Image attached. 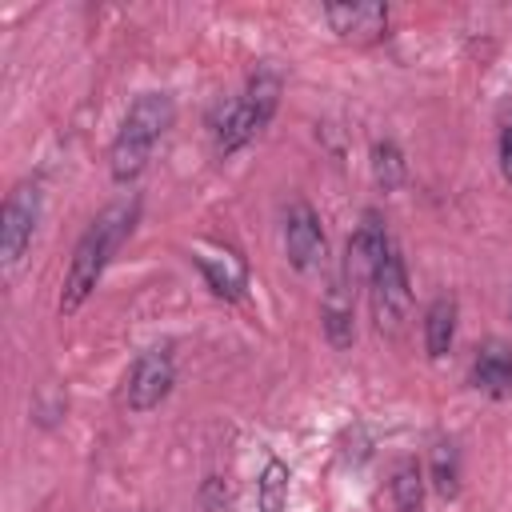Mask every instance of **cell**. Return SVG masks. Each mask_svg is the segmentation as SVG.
Returning <instances> with one entry per match:
<instances>
[{
    "mask_svg": "<svg viewBox=\"0 0 512 512\" xmlns=\"http://www.w3.org/2000/svg\"><path fill=\"white\" fill-rule=\"evenodd\" d=\"M132 220H136V204L128 200H120V204H112V208H104L88 228H84V236L76 240V248H72V260H68V272H64V288H60V316H72V312H80L84 308V300L92 296V288L100 284V276H104V268H108V260H112V252L120 248V240L128 236V228H132Z\"/></svg>",
    "mask_w": 512,
    "mask_h": 512,
    "instance_id": "6da1fadb",
    "label": "cell"
},
{
    "mask_svg": "<svg viewBox=\"0 0 512 512\" xmlns=\"http://www.w3.org/2000/svg\"><path fill=\"white\" fill-rule=\"evenodd\" d=\"M172 116H176V104L164 92H144L128 108V116H124V124H120V132L112 140V152H108V168H112L116 184H132L148 168L156 144L172 128Z\"/></svg>",
    "mask_w": 512,
    "mask_h": 512,
    "instance_id": "7a4b0ae2",
    "label": "cell"
},
{
    "mask_svg": "<svg viewBox=\"0 0 512 512\" xmlns=\"http://www.w3.org/2000/svg\"><path fill=\"white\" fill-rule=\"evenodd\" d=\"M276 104H280V76H276L272 68H260L236 100H228V104L216 108V116H212L216 152H220V156H232V152H240L248 140H256V136L264 132V124L272 120Z\"/></svg>",
    "mask_w": 512,
    "mask_h": 512,
    "instance_id": "3957f363",
    "label": "cell"
},
{
    "mask_svg": "<svg viewBox=\"0 0 512 512\" xmlns=\"http://www.w3.org/2000/svg\"><path fill=\"white\" fill-rule=\"evenodd\" d=\"M368 292H372V320H376V328L384 336H396L404 328V320H408V308H412V288H408L404 256H400L396 244L376 264V272L368 280Z\"/></svg>",
    "mask_w": 512,
    "mask_h": 512,
    "instance_id": "277c9868",
    "label": "cell"
},
{
    "mask_svg": "<svg viewBox=\"0 0 512 512\" xmlns=\"http://www.w3.org/2000/svg\"><path fill=\"white\" fill-rule=\"evenodd\" d=\"M36 220H40V188L24 180L8 192L4 212H0V260H4V268H16L20 256L28 252L32 236H36Z\"/></svg>",
    "mask_w": 512,
    "mask_h": 512,
    "instance_id": "5b68a950",
    "label": "cell"
},
{
    "mask_svg": "<svg viewBox=\"0 0 512 512\" xmlns=\"http://www.w3.org/2000/svg\"><path fill=\"white\" fill-rule=\"evenodd\" d=\"M284 252L300 276H320L328 268V236H324L316 212L300 200L284 216Z\"/></svg>",
    "mask_w": 512,
    "mask_h": 512,
    "instance_id": "8992f818",
    "label": "cell"
},
{
    "mask_svg": "<svg viewBox=\"0 0 512 512\" xmlns=\"http://www.w3.org/2000/svg\"><path fill=\"white\" fill-rule=\"evenodd\" d=\"M172 384H176V368H172L168 348H152V352H144L128 368V376H124V404L132 412H152L172 392Z\"/></svg>",
    "mask_w": 512,
    "mask_h": 512,
    "instance_id": "52a82bcc",
    "label": "cell"
},
{
    "mask_svg": "<svg viewBox=\"0 0 512 512\" xmlns=\"http://www.w3.org/2000/svg\"><path fill=\"white\" fill-rule=\"evenodd\" d=\"M392 248V236L384 228V220L376 212H364L360 216V228L352 232L348 240V260H344V276L356 284V280H372L376 264L384 260V252Z\"/></svg>",
    "mask_w": 512,
    "mask_h": 512,
    "instance_id": "ba28073f",
    "label": "cell"
},
{
    "mask_svg": "<svg viewBox=\"0 0 512 512\" xmlns=\"http://www.w3.org/2000/svg\"><path fill=\"white\" fill-rule=\"evenodd\" d=\"M324 20L332 24V32L340 40H356V44H372L384 36L388 28V8L380 0H364V4H324Z\"/></svg>",
    "mask_w": 512,
    "mask_h": 512,
    "instance_id": "9c48e42d",
    "label": "cell"
},
{
    "mask_svg": "<svg viewBox=\"0 0 512 512\" xmlns=\"http://www.w3.org/2000/svg\"><path fill=\"white\" fill-rule=\"evenodd\" d=\"M320 320H324V336H328L332 348H352V340H356V312H352V280L344 272L324 292Z\"/></svg>",
    "mask_w": 512,
    "mask_h": 512,
    "instance_id": "30bf717a",
    "label": "cell"
},
{
    "mask_svg": "<svg viewBox=\"0 0 512 512\" xmlns=\"http://www.w3.org/2000/svg\"><path fill=\"white\" fill-rule=\"evenodd\" d=\"M472 384L492 400H508L512 396V352L504 344H484L472 360Z\"/></svg>",
    "mask_w": 512,
    "mask_h": 512,
    "instance_id": "8fae6325",
    "label": "cell"
},
{
    "mask_svg": "<svg viewBox=\"0 0 512 512\" xmlns=\"http://www.w3.org/2000/svg\"><path fill=\"white\" fill-rule=\"evenodd\" d=\"M196 264L204 268V276H208V284H212V292L216 296H240V288H244V264H240V256L236 252H204V248H196Z\"/></svg>",
    "mask_w": 512,
    "mask_h": 512,
    "instance_id": "7c38bea8",
    "label": "cell"
},
{
    "mask_svg": "<svg viewBox=\"0 0 512 512\" xmlns=\"http://www.w3.org/2000/svg\"><path fill=\"white\" fill-rule=\"evenodd\" d=\"M456 340V300L452 296H436L428 316H424V348L432 360H440Z\"/></svg>",
    "mask_w": 512,
    "mask_h": 512,
    "instance_id": "4fadbf2b",
    "label": "cell"
},
{
    "mask_svg": "<svg viewBox=\"0 0 512 512\" xmlns=\"http://www.w3.org/2000/svg\"><path fill=\"white\" fill-rule=\"evenodd\" d=\"M392 500L400 512H420L424 508V472L416 460H400L392 472Z\"/></svg>",
    "mask_w": 512,
    "mask_h": 512,
    "instance_id": "5bb4252c",
    "label": "cell"
},
{
    "mask_svg": "<svg viewBox=\"0 0 512 512\" xmlns=\"http://www.w3.org/2000/svg\"><path fill=\"white\" fill-rule=\"evenodd\" d=\"M372 180L384 192H396L404 184V156H400V148L392 140H376L372 144Z\"/></svg>",
    "mask_w": 512,
    "mask_h": 512,
    "instance_id": "9a60e30c",
    "label": "cell"
},
{
    "mask_svg": "<svg viewBox=\"0 0 512 512\" xmlns=\"http://www.w3.org/2000/svg\"><path fill=\"white\" fill-rule=\"evenodd\" d=\"M432 488L444 500H452L460 492V456H456L452 444H436L432 448Z\"/></svg>",
    "mask_w": 512,
    "mask_h": 512,
    "instance_id": "2e32d148",
    "label": "cell"
},
{
    "mask_svg": "<svg viewBox=\"0 0 512 512\" xmlns=\"http://www.w3.org/2000/svg\"><path fill=\"white\" fill-rule=\"evenodd\" d=\"M284 488H288V468H284L280 460H272V464L264 468V480H260V504H264V512H280Z\"/></svg>",
    "mask_w": 512,
    "mask_h": 512,
    "instance_id": "e0dca14e",
    "label": "cell"
},
{
    "mask_svg": "<svg viewBox=\"0 0 512 512\" xmlns=\"http://www.w3.org/2000/svg\"><path fill=\"white\" fill-rule=\"evenodd\" d=\"M500 172L512 184V128H504V136H500Z\"/></svg>",
    "mask_w": 512,
    "mask_h": 512,
    "instance_id": "ac0fdd59",
    "label": "cell"
}]
</instances>
